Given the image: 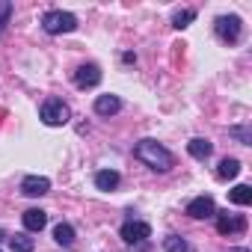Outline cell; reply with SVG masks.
Segmentation results:
<instances>
[{"label": "cell", "instance_id": "14", "mask_svg": "<svg viewBox=\"0 0 252 252\" xmlns=\"http://www.w3.org/2000/svg\"><path fill=\"white\" fill-rule=\"evenodd\" d=\"M237 172H240V163H237L234 158H225V160H220V166H217V175H220V178H237Z\"/></svg>", "mask_w": 252, "mask_h": 252}, {"label": "cell", "instance_id": "6", "mask_svg": "<svg viewBox=\"0 0 252 252\" xmlns=\"http://www.w3.org/2000/svg\"><path fill=\"white\" fill-rule=\"evenodd\" d=\"M101 83V68L98 65H80L77 71H74V86L77 89H92V86H98Z\"/></svg>", "mask_w": 252, "mask_h": 252}, {"label": "cell", "instance_id": "1", "mask_svg": "<svg viewBox=\"0 0 252 252\" xmlns=\"http://www.w3.org/2000/svg\"><path fill=\"white\" fill-rule=\"evenodd\" d=\"M134 155H137V160H143L146 166H152V169H158V172L172 169V155H169V149H163L158 140H143V143H137Z\"/></svg>", "mask_w": 252, "mask_h": 252}, {"label": "cell", "instance_id": "13", "mask_svg": "<svg viewBox=\"0 0 252 252\" xmlns=\"http://www.w3.org/2000/svg\"><path fill=\"white\" fill-rule=\"evenodd\" d=\"M95 187L98 190H116L119 187V172L116 169H101L95 175Z\"/></svg>", "mask_w": 252, "mask_h": 252}, {"label": "cell", "instance_id": "15", "mask_svg": "<svg viewBox=\"0 0 252 252\" xmlns=\"http://www.w3.org/2000/svg\"><path fill=\"white\" fill-rule=\"evenodd\" d=\"M228 199H231L234 205H249V202H252V187H249V184H237V187L228 193Z\"/></svg>", "mask_w": 252, "mask_h": 252}, {"label": "cell", "instance_id": "9", "mask_svg": "<svg viewBox=\"0 0 252 252\" xmlns=\"http://www.w3.org/2000/svg\"><path fill=\"white\" fill-rule=\"evenodd\" d=\"M243 228H246L243 217H228V214H220V217H217V231L225 234V237H231V234H237V231H243Z\"/></svg>", "mask_w": 252, "mask_h": 252}, {"label": "cell", "instance_id": "8", "mask_svg": "<svg viewBox=\"0 0 252 252\" xmlns=\"http://www.w3.org/2000/svg\"><path fill=\"white\" fill-rule=\"evenodd\" d=\"M48 190H51V181L45 175H27L21 181V193L24 196H45Z\"/></svg>", "mask_w": 252, "mask_h": 252}, {"label": "cell", "instance_id": "16", "mask_svg": "<svg viewBox=\"0 0 252 252\" xmlns=\"http://www.w3.org/2000/svg\"><path fill=\"white\" fill-rule=\"evenodd\" d=\"M54 240L63 243V246H71V243H74V228H71L68 222H60V225L54 228Z\"/></svg>", "mask_w": 252, "mask_h": 252}, {"label": "cell", "instance_id": "3", "mask_svg": "<svg viewBox=\"0 0 252 252\" xmlns=\"http://www.w3.org/2000/svg\"><path fill=\"white\" fill-rule=\"evenodd\" d=\"M68 119H71V110H68L63 101L51 98V101H45V104H42V122H45V125H51V128H60V125H65Z\"/></svg>", "mask_w": 252, "mask_h": 252}, {"label": "cell", "instance_id": "2", "mask_svg": "<svg viewBox=\"0 0 252 252\" xmlns=\"http://www.w3.org/2000/svg\"><path fill=\"white\" fill-rule=\"evenodd\" d=\"M42 27H45V33H51V36H57V33H71V30H77V18H74L71 12L54 9V12H45Z\"/></svg>", "mask_w": 252, "mask_h": 252}, {"label": "cell", "instance_id": "17", "mask_svg": "<svg viewBox=\"0 0 252 252\" xmlns=\"http://www.w3.org/2000/svg\"><path fill=\"white\" fill-rule=\"evenodd\" d=\"M9 246H12V252H33V237H27V234H12V237H9Z\"/></svg>", "mask_w": 252, "mask_h": 252}, {"label": "cell", "instance_id": "18", "mask_svg": "<svg viewBox=\"0 0 252 252\" xmlns=\"http://www.w3.org/2000/svg\"><path fill=\"white\" fill-rule=\"evenodd\" d=\"M193 18H196V12H193V9H181V12H175V15H172V27L184 30V27H187Z\"/></svg>", "mask_w": 252, "mask_h": 252}, {"label": "cell", "instance_id": "11", "mask_svg": "<svg viewBox=\"0 0 252 252\" xmlns=\"http://www.w3.org/2000/svg\"><path fill=\"white\" fill-rule=\"evenodd\" d=\"M45 225H48V214L45 211H39V208L24 211V228L27 231H42Z\"/></svg>", "mask_w": 252, "mask_h": 252}, {"label": "cell", "instance_id": "12", "mask_svg": "<svg viewBox=\"0 0 252 252\" xmlns=\"http://www.w3.org/2000/svg\"><path fill=\"white\" fill-rule=\"evenodd\" d=\"M187 152L196 158V160H205V158H211V152H214V146L208 143V140H202V137H196V140H190L187 143Z\"/></svg>", "mask_w": 252, "mask_h": 252}, {"label": "cell", "instance_id": "10", "mask_svg": "<svg viewBox=\"0 0 252 252\" xmlns=\"http://www.w3.org/2000/svg\"><path fill=\"white\" fill-rule=\"evenodd\" d=\"M122 110V101L116 95H98L95 98V113L98 116H116Z\"/></svg>", "mask_w": 252, "mask_h": 252}, {"label": "cell", "instance_id": "4", "mask_svg": "<svg viewBox=\"0 0 252 252\" xmlns=\"http://www.w3.org/2000/svg\"><path fill=\"white\" fill-rule=\"evenodd\" d=\"M217 36H220L222 42L234 45V42L240 39V18H237V15H222V18H217Z\"/></svg>", "mask_w": 252, "mask_h": 252}, {"label": "cell", "instance_id": "7", "mask_svg": "<svg viewBox=\"0 0 252 252\" xmlns=\"http://www.w3.org/2000/svg\"><path fill=\"white\" fill-rule=\"evenodd\" d=\"M187 214H190L193 220H208V217L217 214V205H214L211 196H199V199H193V202L187 205Z\"/></svg>", "mask_w": 252, "mask_h": 252}, {"label": "cell", "instance_id": "5", "mask_svg": "<svg viewBox=\"0 0 252 252\" xmlns=\"http://www.w3.org/2000/svg\"><path fill=\"white\" fill-rule=\"evenodd\" d=\"M152 234V228H149V222H140V220H128L122 225V240L125 243H140V240H146Z\"/></svg>", "mask_w": 252, "mask_h": 252}, {"label": "cell", "instance_id": "19", "mask_svg": "<svg viewBox=\"0 0 252 252\" xmlns=\"http://www.w3.org/2000/svg\"><path fill=\"white\" fill-rule=\"evenodd\" d=\"M163 249H166V252H190V246H187V243H184L178 234L166 237V240H163Z\"/></svg>", "mask_w": 252, "mask_h": 252}]
</instances>
